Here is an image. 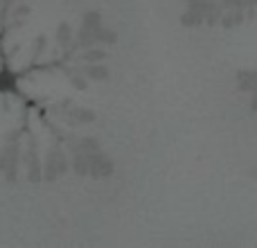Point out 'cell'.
Masks as SVG:
<instances>
[{
    "label": "cell",
    "instance_id": "3957f363",
    "mask_svg": "<svg viewBox=\"0 0 257 248\" xmlns=\"http://www.w3.org/2000/svg\"><path fill=\"white\" fill-rule=\"evenodd\" d=\"M115 172V165H113L111 156H106L102 149L88 154V176L93 178H106Z\"/></svg>",
    "mask_w": 257,
    "mask_h": 248
},
{
    "label": "cell",
    "instance_id": "5bb4252c",
    "mask_svg": "<svg viewBox=\"0 0 257 248\" xmlns=\"http://www.w3.org/2000/svg\"><path fill=\"white\" fill-rule=\"evenodd\" d=\"M16 90V75L12 70H0V93Z\"/></svg>",
    "mask_w": 257,
    "mask_h": 248
},
{
    "label": "cell",
    "instance_id": "7a4b0ae2",
    "mask_svg": "<svg viewBox=\"0 0 257 248\" xmlns=\"http://www.w3.org/2000/svg\"><path fill=\"white\" fill-rule=\"evenodd\" d=\"M102 27V14L99 12H86L84 14V23H81V30H79V41L81 48H90V45L97 43V32Z\"/></svg>",
    "mask_w": 257,
    "mask_h": 248
},
{
    "label": "cell",
    "instance_id": "7c38bea8",
    "mask_svg": "<svg viewBox=\"0 0 257 248\" xmlns=\"http://www.w3.org/2000/svg\"><path fill=\"white\" fill-rule=\"evenodd\" d=\"M241 21H244V12H241V7H235V9H230L228 14H223L219 23H221L223 27H235V25H239Z\"/></svg>",
    "mask_w": 257,
    "mask_h": 248
},
{
    "label": "cell",
    "instance_id": "277c9868",
    "mask_svg": "<svg viewBox=\"0 0 257 248\" xmlns=\"http://www.w3.org/2000/svg\"><path fill=\"white\" fill-rule=\"evenodd\" d=\"M34 142H36L34 138H30L25 147V154H23V160H25V167H27V181L30 183L43 181V165L39 163V154H36Z\"/></svg>",
    "mask_w": 257,
    "mask_h": 248
},
{
    "label": "cell",
    "instance_id": "6da1fadb",
    "mask_svg": "<svg viewBox=\"0 0 257 248\" xmlns=\"http://www.w3.org/2000/svg\"><path fill=\"white\" fill-rule=\"evenodd\" d=\"M68 167H70V160H68V156L63 154L59 147H54V149L48 151V156H45V163H43V181H57L59 176H63V174L68 172Z\"/></svg>",
    "mask_w": 257,
    "mask_h": 248
},
{
    "label": "cell",
    "instance_id": "8fae6325",
    "mask_svg": "<svg viewBox=\"0 0 257 248\" xmlns=\"http://www.w3.org/2000/svg\"><path fill=\"white\" fill-rule=\"evenodd\" d=\"M203 23H205V18L190 7H187V12L181 14V25H185V27H199V25H203Z\"/></svg>",
    "mask_w": 257,
    "mask_h": 248
},
{
    "label": "cell",
    "instance_id": "ffe728a7",
    "mask_svg": "<svg viewBox=\"0 0 257 248\" xmlns=\"http://www.w3.org/2000/svg\"><path fill=\"white\" fill-rule=\"evenodd\" d=\"M250 111L257 113V90H253V93H250Z\"/></svg>",
    "mask_w": 257,
    "mask_h": 248
},
{
    "label": "cell",
    "instance_id": "e0dca14e",
    "mask_svg": "<svg viewBox=\"0 0 257 248\" xmlns=\"http://www.w3.org/2000/svg\"><path fill=\"white\" fill-rule=\"evenodd\" d=\"M97 41H102V43H106V45H113V43H117V34L113 30H108V27H99V32H97Z\"/></svg>",
    "mask_w": 257,
    "mask_h": 248
},
{
    "label": "cell",
    "instance_id": "4fadbf2b",
    "mask_svg": "<svg viewBox=\"0 0 257 248\" xmlns=\"http://www.w3.org/2000/svg\"><path fill=\"white\" fill-rule=\"evenodd\" d=\"M57 43L61 45V48H68V45L72 43V27L68 25V23H59V27H57Z\"/></svg>",
    "mask_w": 257,
    "mask_h": 248
},
{
    "label": "cell",
    "instance_id": "d6986e66",
    "mask_svg": "<svg viewBox=\"0 0 257 248\" xmlns=\"http://www.w3.org/2000/svg\"><path fill=\"white\" fill-rule=\"evenodd\" d=\"M43 50H45V36H36L34 45H32V61H36L43 54Z\"/></svg>",
    "mask_w": 257,
    "mask_h": 248
},
{
    "label": "cell",
    "instance_id": "52a82bcc",
    "mask_svg": "<svg viewBox=\"0 0 257 248\" xmlns=\"http://www.w3.org/2000/svg\"><path fill=\"white\" fill-rule=\"evenodd\" d=\"M237 86L241 93H253L257 90V70H241L237 75Z\"/></svg>",
    "mask_w": 257,
    "mask_h": 248
},
{
    "label": "cell",
    "instance_id": "ac0fdd59",
    "mask_svg": "<svg viewBox=\"0 0 257 248\" xmlns=\"http://www.w3.org/2000/svg\"><path fill=\"white\" fill-rule=\"evenodd\" d=\"M27 14H30V7H27V5H21V7H16L14 9V21H12V27H16V25H21L23 21H25V16Z\"/></svg>",
    "mask_w": 257,
    "mask_h": 248
},
{
    "label": "cell",
    "instance_id": "8992f818",
    "mask_svg": "<svg viewBox=\"0 0 257 248\" xmlns=\"http://www.w3.org/2000/svg\"><path fill=\"white\" fill-rule=\"evenodd\" d=\"M81 72H84L88 79L93 81H106L108 77H111V72H108V68L104 66L102 61H95V63H88V66L81 68Z\"/></svg>",
    "mask_w": 257,
    "mask_h": 248
},
{
    "label": "cell",
    "instance_id": "9a60e30c",
    "mask_svg": "<svg viewBox=\"0 0 257 248\" xmlns=\"http://www.w3.org/2000/svg\"><path fill=\"white\" fill-rule=\"evenodd\" d=\"M81 59H84L86 63H95V61H104V59H106V52H104L102 48H93V45H90V48H86V52L81 54Z\"/></svg>",
    "mask_w": 257,
    "mask_h": 248
},
{
    "label": "cell",
    "instance_id": "ba28073f",
    "mask_svg": "<svg viewBox=\"0 0 257 248\" xmlns=\"http://www.w3.org/2000/svg\"><path fill=\"white\" fill-rule=\"evenodd\" d=\"M70 167L75 169V174H79V176H88V154H84V151H72Z\"/></svg>",
    "mask_w": 257,
    "mask_h": 248
},
{
    "label": "cell",
    "instance_id": "9c48e42d",
    "mask_svg": "<svg viewBox=\"0 0 257 248\" xmlns=\"http://www.w3.org/2000/svg\"><path fill=\"white\" fill-rule=\"evenodd\" d=\"M68 120L72 124H90L95 122V113L88 111V108H70V113H68Z\"/></svg>",
    "mask_w": 257,
    "mask_h": 248
},
{
    "label": "cell",
    "instance_id": "30bf717a",
    "mask_svg": "<svg viewBox=\"0 0 257 248\" xmlns=\"http://www.w3.org/2000/svg\"><path fill=\"white\" fill-rule=\"evenodd\" d=\"M102 147H99L97 138H81V140H77L75 145H72V151H84V154H95V151H99Z\"/></svg>",
    "mask_w": 257,
    "mask_h": 248
},
{
    "label": "cell",
    "instance_id": "5b68a950",
    "mask_svg": "<svg viewBox=\"0 0 257 248\" xmlns=\"http://www.w3.org/2000/svg\"><path fill=\"white\" fill-rule=\"evenodd\" d=\"M16 167H18V142H7L0 151V172L7 176L12 183L16 178Z\"/></svg>",
    "mask_w": 257,
    "mask_h": 248
},
{
    "label": "cell",
    "instance_id": "2e32d148",
    "mask_svg": "<svg viewBox=\"0 0 257 248\" xmlns=\"http://www.w3.org/2000/svg\"><path fill=\"white\" fill-rule=\"evenodd\" d=\"M68 79H70V84L75 86L77 90H88V77H86L84 72L72 70V72H68Z\"/></svg>",
    "mask_w": 257,
    "mask_h": 248
}]
</instances>
